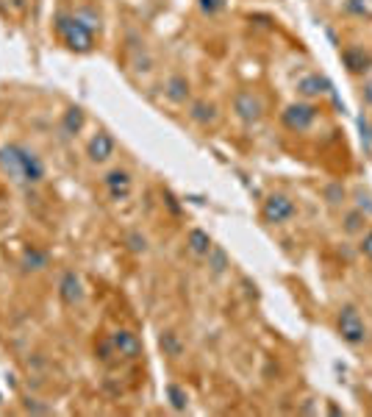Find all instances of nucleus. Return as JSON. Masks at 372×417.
Here are the masks:
<instances>
[{
    "mask_svg": "<svg viewBox=\"0 0 372 417\" xmlns=\"http://www.w3.org/2000/svg\"><path fill=\"white\" fill-rule=\"evenodd\" d=\"M56 34L75 53H89L95 48V28L84 23L78 14H59L56 17Z\"/></svg>",
    "mask_w": 372,
    "mask_h": 417,
    "instance_id": "nucleus-1",
    "label": "nucleus"
},
{
    "mask_svg": "<svg viewBox=\"0 0 372 417\" xmlns=\"http://www.w3.org/2000/svg\"><path fill=\"white\" fill-rule=\"evenodd\" d=\"M320 117V106L314 101H295V104L283 106L281 111V126L292 134H303L308 131Z\"/></svg>",
    "mask_w": 372,
    "mask_h": 417,
    "instance_id": "nucleus-2",
    "label": "nucleus"
},
{
    "mask_svg": "<svg viewBox=\"0 0 372 417\" xmlns=\"http://www.w3.org/2000/svg\"><path fill=\"white\" fill-rule=\"evenodd\" d=\"M298 217V204L286 192H270L261 204V220L267 226H283Z\"/></svg>",
    "mask_w": 372,
    "mask_h": 417,
    "instance_id": "nucleus-3",
    "label": "nucleus"
},
{
    "mask_svg": "<svg viewBox=\"0 0 372 417\" xmlns=\"http://www.w3.org/2000/svg\"><path fill=\"white\" fill-rule=\"evenodd\" d=\"M336 334L345 339L348 345H361L367 339V323L361 312L356 306L345 303L339 312H336Z\"/></svg>",
    "mask_w": 372,
    "mask_h": 417,
    "instance_id": "nucleus-4",
    "label": "nucleus"
},
{
    "mask_svg": "<svg viewBox=\"0 0 372 417\" xmlns=\"http://www.w3.org/2000/svg\"><path fill=\"white\" fill-rule=\"evenodd\" d=\"M264 111H267V104H264V98H261L258 92H253V89H239V92L233 95V114H236L245 126L261 123Z\"/></svg>",
    "mask_w": 372,
    "mask_h": 417,
    "instance_id": "nucleus-5",
    "label": "nucleus"
},
{
    "mask_svg": "<svg viewBox=\"0 0 372 417\" xmlns=\"http://www.w3.org/2000/svg\"><path fill=\"white\" fill-rule=\"evenodd\" d=\"M25 159H28V148L23 145H0V167L9 179L14 181H23L25 176Z\"/></svg>",
    "mask_w": 372,
    "mask_h": 417,
    "instance_id": "nucleus-6",
    "label": "nucleus"
},
{
    "mask_svg": "<svg viewBox=\"0 0 372 417\" xmlns=\"http://www.w3.org/2000/svg\"><path fill=\"white\" fill-rule=\"evenodd\" d=\"M59 298L64 306H81L86 292H84V281L75 270H67L61 278H59Z\"/></svg>",
    "mask_w": 372,
    "mask_h": 417,
    "instance_id": "nucleus-7",
    "label": "nucleus"
},
{
    "mask_svg": "<svg viewBox=\"0 0 372 417\" xmlns=\"http://www.w3.org/2000/svg\"><path fill=\"white\" fill-rule=\"evenodd\" d=\"M342 64L350 76H367L372 70V53L364 45H348L342 48Z\"/></svg>",
    "mask_w": 372,
    "mask_h": 417,
    "instance_id": "nucleus-8",
    "label": "nucleus"
},
{
    "mask_svg": "<svg viewBox=\"0 0 372 417\" xmlns=\"http://www.w3.org/2000/svg\"><path fill=\"white\" fill-rule=\"evenodd\" d=\"M109 337H111V345H114V351H117L120 359L134 362V359L142 356V339L136 337L134 331H128V328H117V331L109 334Z\"/></svg>",
    "mask_w": 372,
    "mask_h": 417,
    "instance_id": "nucleus-9",
    "label": "nucleus"
},
{
    "mask_svg": "<svg viewBox=\"0 0 372 417\" xmlns=\"http://www.w3.org/2000/svg\"><path fill=\"white\" fill-rule=\"evenodd\" d=\"M103 186H106V192H109V198H111V201H128L131 186H134V179H131V173H128V170H123V167H114V170H109V173H106Z\"/></svg>",
    "mask_w": 372,
    "mask_h": 417,
    "instance_id": "nucleus-10",
    "label": "nucleus"
},
{
    "mask_svg": "<svg viewBox=\"0 0 372 417\" xmlns=\"http://www.w3.org/2000/svg\"><path fill=\"white\" fill-rule=\"evenodd\" d=\"M298 95L300 101H320L325 95H331V81L320 76V73H308L298 81Z\"/></svg>",
    "mask_w": 372,
    "mask_h": 417,
    "instance_id": "nucleus-11",
    "label": "nucleus"
},
{
    "mask_svg": "<svg viewBox=\"0 0 372 417\" xmlns=\"http://www.w3.org/2000/svg\"><path fill=\"white\" fill-rule=\"evenodd\" d=\"M114 136L109 134V131H98L92 139H89V145H86V156L92 159L95 164H103V161H109V159L114 156Z\"/></svg>",
    "mask_w": 372,
    "mask_h": 417,
    "instance_id": "nucleus-12",
    "label": "nucleus"
},
{
    "mask_svg": "<svg viewBox=\"0 0 372 417\" xmlns=\"http://www.w3.org/2000/svg\"><path fill=\"white\" fill-rule=\"evenodd\" d=\"M164 98L175 106H184L189 98H192V84L186 76H181V73H173L170 79L164 81Z\"/></svg>",
    "mask_w": 372,
    "mask_h": 417,
    "instance_id": "nucleus-13",
    "label": "nucleus"
},
{
    "mask_svg": "<svg viewBox=\"0 0 372 417\" xmlns=\"http://www.w3.org/2000/svg\"><path fill=\"white\" fill-rule=\"evenodd\" d=\"M189 120L203 126V129L206 126H214L220 120V109H217V104H211V101H192L189 104Z\"/></svg>",
    "mask_w": 372,
    "mask_h": 417,
    "instance_id": "nucleus-14",
    "label": "nucleus"
},
{
    "mask_svg": "<svg viewBox=\"0 0 372 417\" xmlns=\"http://www.w3.org/2000/svg\"><path fill=\"white\" fill-rule=\"evenodd\" d=\"M186 248H189V253H192V256L206 259V256H208V251L214 248V242H211V236L206 234L203 228H192V231L186 234Z\"/></svg>",
    "mask_w": 372,
    "mask_h": 417,
    "instance_id": "nucleus-15",
    "label": "nucleus"
},
{
    "mask_svg": "<svg viewBox=\"0 0 372 417\" xmlns=\"http://www.w3.org/2000/svg\"><path fill=\"white\" fill-rule=\"evenodd\" d=\"M342 228H345V234H350V236L364 234V231H367V211L358 206L348 208L345 217H342Z\"/></svg>",
    "mask_w": 372,
    "mask_h": 417,
    "instance_id": "nucleus-16",
    "label": "nucleus"
},
{
    "mask_svg": "<svg viewBox=\"0 0 372 417\" xmlns=\"http://www.w3.org/2000/svg\"><path fill=\"white\" fill-rule=\"evenodd\" d=\"M81 129H84V109H81V106H70V109L64 111V117H61L59 131H61V136L67 139V136H75Z\"/></svg>",
    "mask_w": 372,
    "mask_h": 417,
    "instance_id": "nucleus-17",
    "label": "nucleus"
},
{
    "mask_svg": "<svg viewBox=\"0 0 372 417\" xmlns=\"http://www.w3.org/2000/svg\"><path fill=\"white\" fill-rule=\"evenodd\" d=\"M48 253L45 251H39V248H25L23 253V270L25 273H39V270H45L48 267Z\"/></svg>",
    "mask_w": 372,
    "mask_h": 417,
    "instance_id": "nucleus-18",
    "label": "nucleus"
},
{
    "mask_svg": "<svg viewBox=\"0 0 372 417\" xmlns=\"http://www.w3.org/2000/svg\"><path fill=\"white\" fill-rule=\"evenodd\" d=\"M159 345H161V351H164V356H170V359H181L184 356V339L178 337L175 331H161V337H159Z\"/></svg>",
    "mask_w": 372,
    "mask_h": 417,
    "instance_id": "nucleus-19",
    "label": "nucleus"
},
{
    "mask_svg": "<svg viewBox=\"0 0 372 417\" xmlns=\"http://www.w3.org/2000/svg\"><path fill=\"white\" fill-rule=\"evenodd\" d=\"M206 259H208V270H211L214 276H223L225 270L231 267V259H228V253H225L220 245H214V248L208 251V256H206Z\"/></svg>",
    "mask_w": 372,
    "mask_h": 417,
    "instance_id": "nucleus-20",
    "label": "nucleus"
},
{
    "mask_svg": "<svg viewBox=\"0 0 372 417\" xmlns=\"http://www.w3.org/2000/svg\"><path fill=\"white\" fill-rule=\"evenodd\" d=\"M167 401H170V406H173L175 412H184L186 406H189V395L184 387H178V384H170L167 387Z\"/></svg>",
    "mask_w": 372,
    "mask_h": 417,
    "instance_id": "nucleus-21",
    "label": "nucleus"
},
{
    "mask_svg": "<svg viewBox=\"0 0 372 417\" xmlns=\"http://www.w3.org/2000/svg\"><path fill=\"white\" fill-rule=\"evenodd\" d=\"M325 201H328L331 206H339V204H345V201H348V192H345V186H342L339 181L328 184V186H325Z\"/></svg>",
    "mask_w": 372,
    "mask_h": 417,
    "instance_id": "nucleus-22",
    "label": "nucleus"
},
{
    "mask_svg": "<svg viewBox=\"0 0 372 417\" xmlns=\"http://www.w3.org/2000/svg\"><path fill=\"white\" fill-rule=\"evenodd\" d=\"M348 11L361 20H372V0H348Z\"/></svg>",
    "mask_w": 372,
    "mask_h": 417,
    "instance_id": "nucleus-23",
    "label": "nucleus"
},
{
    "mask_svg": "<svg viewBox=\"0 0 372 417\" xmlns=\"http://www.w3.org/2000/svg\"><path fill=\"white\" fill-rule=\"evenodd\" d=\"M95 351H98V359H100V362H106V365H109V362L117 356V351H114V345H111V337L100 339Z\"/></svg>",
    "mask_w": 372,
    "mask_h": 417,
    "instance_id": "nucleus-24",
    "label": "nucleus"
},
{
    "mask_svg": "<svg viewBox=\"0 0 372 417\" xmlns=\"http://www.w3.org/2000/svg\"><path fill=\"white\" fill-rule=\"evenodd\" d=\"M198 6L206 17H214L225 9V0H198Z\"/></svg>",
    "mask_w": 372,
    "mask_h": 417,
    "instance_id": "nucleus-25",
    "label": "nucleus"
},
{
    "mask_svg": "<svg viewBox=\"0 0 372 417\" xmlns=\"http://www.w3.org/2000/svg\"><path fill=\"white\" fill-rule=\"evenodd\" d=\"M358 253L367 261H372V228H367V231L361 234V239H358Z\"/></svg>",
    "mask_w": 372,
    "mask_h": 417,
    "instance_id": "nucleus-26",
    "label": "nucleus"
},
{
    "mask_svg": "<svg viewBox=\"0 0 372 417\" xmlns=\"http://www.w3.org/2000/svg\"><path fill=\"white\" fill-rule=\"evenodd\" d=\"M128 245H131L134 253H145V251H148V239L142 234H131L128 236Z\"/></svg>",
    "mask_w": 372,
    "mask_h": 417,
    "instance_id": "nucleus-27",
    "label": "nucleus"
},
{
    "mask_svg": "<svg viewBox=\"0 0 372 417\" xmlns=\"http://www.w3.org/2000/svg\"><path fill=\"white\" fill-rule=\"evenodd\" d=\"M361 101L367 106H372V79L361 84Z\"/></svg>",
    "mask_w": 372,
    "mask_h": 417,
    "instance_id": "nucleus-28",
    "label": "nucleus"
},
{
    "mask_svg": "<svg viewBox=\"0 0 372 417\" xmlns=\"http://www.w3.org/2000/svg\"><path fill=\"white\" fill-rule=\"evenodd\" d=\"M11 3H14L17 9H23V6H25V0H11Z\"/></svg>",
    "mask_w": 372,
    "mask_h": 417,
    "instance_id": "nucleus-29",
    "label": "nucleus"
},
{
    "mask_svg": "<svg viewBox=\"0 0 372 417\" xmlns=\"http://www.w3.org/2000/svg\"><path fill=\"white\" fill-rule=\"evenodd\" d=\"M370 134H372V120H370Z\"/></svg>",
    "mask_w": 372,
    "mask_h": 417,
    "instance_id": "nucleus-30",
    "label": "nucleus"
}]
</instances>
